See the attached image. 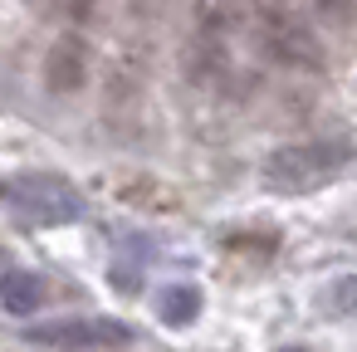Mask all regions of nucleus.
Returning <instances> with one entry per match:
<instances>
[{
    "label": "nucleus",
    "mask_w": 357,
    "mask_h": 352,
    "mask_svg": "<svg viewBox=\"0 0 357 352\" xmlns=\"http://www.w3.org/2000/svg\"><path fill=\"white\" fill-rule=\"evenodd\" d=\"M352 157H357V147L347 137H308V142H289V147L269 152L259 176L274 191H318L323 181L347 171Z\"/></svg>",
    "instance_id": "f257e3e1"
},
{
    "label": "nucleus",
    "mask_w": 357,
    "mask_h": 352,
    "mask_svg": "<svg viewBox=\"0 0 357 352\" xmlns=\"http://www.w3.org/2000/svg\"><path fill=\"white\" fill-rule=\"evenodd\" d=\"M84 211L79 191L59 176H25L20 186H10V215L30 230H50V225H69Z\"/></svg>",
    "instance_id": "f03ea898"
},
{
    "label": "nucleus",
    "mask_w": 357,
    "mask_h": 352,
    "mask_svg": "<svg viewBox=\"0 0 357 352\" xmlns=\"http://www.w3.org/2000/svg\"><path fill=\"white\" fill-rule=\"evenodd\" d=\"M25 342L54 347V352H93V347L132 342V328L118 318H50V323H35L25 332Z\"/></svg>",
    "instance_id": "7ed1b4c3"
},
{
    "label": "nucleus",
    "mask_w": 357,
    "mask_h": 352,
    "mask_svg": "<svg viewBox=\"0 0 357 352\" xmlns=\"http://www.w3.org/2000/svg\"><path fill=\"white\" fill-rule=\"evenodd\" d=\"M259 45L269 59L279 64H294V69H323V45L318 35L298 20V15H284V10H269L259 20Z\"/></svg>",
    "instance_id": "20e7f679"
},
{
    "label": "nucleus",
    "mask_w": 357,
    "mask_h": 352,
    "mask_svg": "<svg viewBox=\"0 0 357 352\" xmlns=\"http://www.w3.org/2000/svg\"><path fill=\"white\" fill-rule=\"evenodd\" d=\"M0 303H6L15 318H25V313H35L45 303V284L35 274H25V269H6L0 274Z\"/></svg>",
    "instance_id": "39448f33"
},
{
    "label": "nucleus",
    "mask_w": 357,
    "mask_h": 352,
    "mask_svg": "<svg viewBox=\"0 0 357 352\" xmlns=\"http://www.w3.org/2000/svg\"><path fill=\"white\" fill-rule=\"evenodd\" d=\"M196 313H201V293H196L191 284H167V289L157 293V318H162V323L186 328Z\"/></svg>",
    "instance_id": "423d86ee"
},
{
    "label": "nucleus",
    "mask_w": 357,
    "mask_h": 352,
    "mask_svg": "<svg viewBox=\"0 0 357 352\" xmlns=\"http://www.w3.org/2000/svg\"><path fill=\"white\" fill-rule=\"evenodd\" d=\"M79 84H84V49H79L74 40H64V45L50 54V89L69 93V89H79Z\"/></svg>",
    "instance_id": "0eeeda50"
},
{
    "label": "nucleus",
    "mask_w": 357,
    "mask_h": 352,
    "mask_svg": "<svg viewBox=\"0 0 357 352\" xmlns=\"http://www.w3.org/2000/svg\"><path fill=\"white\" fill-rule=\"evenodd\" d=\"M303 6H308L318 20H328V25H342V20H352L357 0H303Z\"/></svg>",
    "instance_id": "6e6552de"
},
{
    "label": "nucleus",
    "mask_w": 357,
    "mask_h": 352,
    "mask_svg": "<svg viewBox=\"0 0 357 352\" xmlns=\"http://www.w3.org/2000/svg\"><path fill=\"white\" fill-rule=\"evenodd\" d=\"M333 298H337V308H357V279L337 284V289H333Z\"/></svg>",
    "instance_id": "1a4fd4ad"
},
{
    "label": "nucleus",
    "mask_w": 357,
    "mask_h": 352,
    "mask_svg": "<svg viewBox=\"0 0 357 352\" xmlns=\"http://www.w3.org/2000/svg\"><path fill=\"white\" fill-rule=\"evenodd\" d=\"M59 6H64L69 15H89V6H93V0H59Z\"/></svg>",
    "instance_id": "9d476101"
},
{
    "label": "nucleus",
    "mask_w": 357,
    "mask_h": 352,
    "mask_svg": "<svg viewBox=\"0 0 357 352\" xmlns=\"http://www.w3.org/2000/svg\"><path fill=\"white\" fill-rule=\"evenodd\" d=\"M279 352H308V347H279Z\"/></svg>",
    "instance_id": "9b49d317"
}]
</instances>
